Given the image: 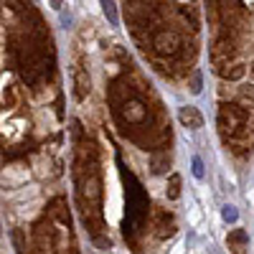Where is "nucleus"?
<instances>
[{"label": "nucleus", "instance_id": "obj_1", "mask_svg": "<svg viewBox=\"0 0 254 254\" xmlns=\"http://www.w3.org/2000/svg\"><path fill=\"white\" fill-rule=\"evenodd\" d=\"M178 122L186 130H201L203 127V115L198 112V107L186 104V107H178Z\"/></svg>", "mask_w": 254, "mask_h": 254}, {"label": "nucleus", "instance_id": "obj_2", "mask_svg": "<svg viewBox=\"0 0 254 254\" xmlns=\"http://www.w3.org/2000/svg\"><path fill=\"white\" fill-rule=\"evenodd\" d=\"M99 5H102V13L107 18V23L117 28L119 26V13H117V0H99Z\"/></svg>", "mask_w": 254, "mask_h": 254}, {"label": "nucleus", "instance_id": "obj_3", "mask_svg": "<svg viewBox=\"0 0 254 254\" xmlns=\"http://www.w3.org/2000/svg\"><path fill=\"white\" fill-rule=\"evenodd\" d=\"M28 178V170L26 168H20V165H10V168H5L3 173V181L8 186H13V183H23Z\"/></svg>", "mask_w": 254, "mask_h": 254}, {"label": "nucleus", "instance_id": "obj_4", "mask_svg": "<svg viewBox=\"0 0 254 254\" xmlns=\"http://www.w3.org/2000/svg\"><path fill=\"white\" fill-rule=\"evenodd\" d=\"M221 219H224L226 224H237V221H239L237 206H234V203H224V206H221Z\"/></svg>", "mask_w": 254, "mask_h": 254}, {"label": "nucleus", "instance_id": "obj_5", "mask_svg": "<svg viewBox=\"0 0 254 254\" xmlns=\"http://www.w3.org/2000/svg\"><path fill=\"white\" fill-rule=\"evenodd\" d=\"M191 173H193V178H196V181H203L206 168H203V160H201V155H191Z\"/></svg>", "mask_w": 254, "mask_h": 254}, {"label": "nucleus", "instance_id": "obj_6", "mask_svg": "<svg viewBox=\"0 0 254 254\" xmlns=\"http://www.w3.org/2000/svg\"><path fill=\"white\" fill-rule=\"evenodd\" d=\"M13 241H16V252H23V237H20V231H13Z\"/></svg>", "mask_w": 254, "mask_h": 254}, {"label": "nucleus", "instance_id": "obj_7", "mask_svg": "<svg viewBox=\"0 0 254 254\" xmlns=\"http://www.w3.org/2000/svg\"><path fill=\"white\" fill-rule=\"evenodd\" d=\"M191 89H193V94L201 92V74H196V79H193V86H191Z\"/></svg>", "mask_w": 254, "mask_h": 254}, {"label": "nucleus", "instance_id": "obj_8", "mask_svg": "<svg viewBox=\"0 0 254 254\" xmlns=\"http://www.w3.org/2000/svg\"><path fill=\"white\" fill-rule=\"evenodd\" d=\"M61 23H64V28H69V26H71V13H69V10H66V13L61 16Z\"/></svg>", "mask_w": 254, "mask_h": 254}, {"label": "nucleus", "instance_id": "obj_9", "mask_svg": "<svg viewBox=\"0 0 254 254\" xmlns=\"http://www.w3.org/2000/svg\"><path fill=\"white\" fill-rule=\"evenodd\" d=\"M61 5H64V0H51V8H56V10H61Z\"/></svg>", "mask_w": 254, "mask_h": 254}, {"label": "nucleus", "instance_id": "obj_10", "mask_svg": "<svg viewBox=\"0 0 254 254\" xmlns=\"http://www.w3.org/2000/svg\"><path fill=\"white\" fill-rule=\"evenodd\" d=\"M249 71H252V76H254V64H252V66H249Z\"/></svg>", "mask_w": 254, "mask_h": 254}]
</instances>
